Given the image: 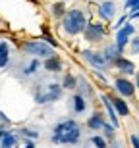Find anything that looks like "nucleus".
<instances>
[{
    "label": "nucleus",
    "instance_id": "12",
    "mask_svg": "<svg viewBox=\"0 0 139 148\" xmlns=\"http://www.w3.org/2000/svg\"><path fill=\"white\" fill-rule=\"evenodd\" d=\"M100 100H102V104H104V108H106V115L110 117V123L114 127H118V125H120V121H118V114H116V110H114V106H112L110 98H108L106 94H102V96H100Z\"/></svg>",
    "mask_w": 139,
    "mask_h": 148
},
{
    "label": "nucleus",
    "instance_id": "17",
    "mask_svg": "<svg viewBox=\"0 0 139 148\" xmlns=\"http://www.w3.org/2000/svg\"><path fill=\"white\" fill-rule=\"evenodd\" d=\"M17 144V135L14 131H6L2 140H0V148H16Z\"/></svg>",
    "mask_w": 139,
    "mask_h": 148
},
{
    "label": "nucleus",
    "instance_id": "16",
    "mask_svg": "<svg viewBox=\"0 0 139 148\" xmlns=\"http://www.w3.org/2000/svg\"><path fill=\"white\" fill-rule=\"evenodd\" d=\"M43 67H45L46 71H50V73H56V71L62 69V62H60L58 56H52V58H46V60L43 62Z\"/></svg>",
    "mask_w": 139,
    "mask_h": 148
},
{
    "label": "nucleus",
    "instance_id": "3",
    "mask_svg": "<svg viewBox=\"0 0 139 148\" xmlns=\"http://www.w3.org/2000/svg\"><path fill=\"white\" fill-rule=\"evenodd\" d=\"M21 48L27 56H33L37 60H46V58L56 56V50L50 44H46L45 40H27V42H23Z\"/></svg>",
    "mask_w": 139,
    "mask_h": 148
},
{
    "label": "nucleus",
    "instance_id": "24",
    "mask_svg": "<svg viewBox=\"0 0 139 148\" xmlns=\"http://www.w3.org/2000/svg\"><path fill=\"white\" fill-rule=\"evenodd\" d=\"M91 144H93L95 148H108V144H106V138H104V137H99V135L91 137Z\"/></svg>",
    "mask_w": 139,
    "mask_h": 148
},
{
    "label": "nucleus",
    "instance_id": "8",
    "mask_svg": "<svg viewBox=\"0 0 139 148\" xmlns=\"http://www.w3.org/2000/svg\"><path fill=\"white\" fill-rule=\"evenodd\" d=\"M83 60L91 64L95 69H106V66H108L102 52H95V50H83Z\"/></svg>",
    "mask_w": 139,
    "mask_h": 148
},
{
    "label": "nucleus",
    "instance_id": "33",
    "mask_svg": "<svg viewBox=\"0 0 139 148\" xmlns=\"http://www.w3.org/2000/svg\"><path fill=\"white\" fill-rule=\"evenodd\" d=\"M135 88H139V71H135Z\"/></svg>",
    "mask_w": 139,
    "mask_h": 148
},
{
    "label": "nucleus",
    "instance_id": "20",
    "mask_svg": "<svg viewBox=\"0 0 139 148\" xmlns=\"http://www.w3.org/2000/svg\"><path fill=\"white\" fill-rule=\"evenodd\" d=\"M39 66H41V62L37 60V58H33V60L29 62V66L23 67V75H25V77L35 75V73H37V69H39Z\"/></svg>",
    "mask_w": 139,
    "mask_h": 148
},
{
    "label": "nucleus",
    "instance_id": "30",
    "mask_svg": "<svg viewBox=\"0 0 139 148\" xmlns=\"http://www.w3.org/2000/svg\"><path fill=\"white\" fill-rule=\"evenodd\" d=\"M126 17H128V16H122V17H120V19H118V23H116V25H114V27H116V29L124 27V23H126Z\"/></svg>",
    "mask_w": 139,
    "mask_h": 148
},
{
    "label": "nucleus",
    "instance_id": "25",
    "mask_svg": "<svg viewBox=\"0 0 139 148\" xmlns=\"http://www.w3.org/2000/svg\"><path fill=\"white\" fill-rule=\"evenodd\" d=\"M21 135L29 140H35V138H39V133L35 131V129H21Z\"/></svg>",
    "mask_w": 139,
    "mask_h": 148
},
{
    "label": "nucleus",
    "instance_id": "9",
    "mask_svg": "<svg viewBox=\"0 0 139 148\" xmlns=\"http://www.w3.org/2000/svg\"><path fill=\"white\" fill-rule=\"evenodd\" d=\"M99 16L104 19V21H112L116 17V2L114 0H104L102 4L99 6Z\"/></svg>",
    "mask_w": 139,
    "mask_h": 148
},
{
    "label": "nucleus",
    "instance_id": "10",
    "mask_svg": "<svg viewBox=\"0 0 139 148\" xmlns=\"http://www.w3.org/2000/svg\"><path fill=\"white\" fill-rule=\"evenodd\" d=\"M108 98H110V102H112V106H114V110H116L118 115H122V117L129 115V106L122 96H108Z\"/></svg>",
    "mask_w": 139,
    "mask_h": 148
},
{
    "label": "nucleus",
    "instance_id": "14",
    "mask_svg": "<svg viewBox=\"0 0 139 148\" xmlns=\"http://www.w3.org/2000/svg\"><path fill=\"white\" fill-rule=\"evenodd\" d=\"M70 102H72V110H73V114H83V112L87 110L85 96H81V94H73Z\"/></svg>",
    "mask_w": 139,
    "mask_h": 148
},
{
    "label": "nucleus",
    "instance_id": "27",
    "mask_svg": "<svg viewBox=\"0 0 139 148\" xmlns=\"http://www.w3.org/2000/svg\"><path fill=\"white\" fill-rule=\"evenodd\" d=\"M139 6V0H126V4H124V10H135V8H137Z\"/></svg>",
    "mask_w": 139,
    "mask_h": 148
},
{
    "label": "nucleus",
    "instance_id": "19",
    "mask_svg": "<svg viewBox=\"0 0 139 148\" xmlns=\"http://www.w3.org/2000/svg\"><path fill=\"white\" fill-rule=\"evenodd\" d=\"M62 88H68V90L77 88V79H75L72 73H66V75H64V81H62Z\"/></svg>",
    "mask_w": 139,
    "mask_h": 148
},
{
    "label": "nucleus",
    "instance_id": "4",
    "mask_svg": "<svg viewBox=\"0 0 139 148\" xmlns=\"http://www.w3.org/2000/svg\"><path fill=\"white\" fill-rule=\"evenodd\" d=\"M62 85L58 83H48V85H39L35 88V100L37 104H48V102H56L62 96Z\"/></svg>",
    "mask_w": 139,
    "mask_h": 148
},
{
    "label": "nucleus",
    "instance_id": "11",
    "mask_svg": "<svg viewBox=\"0 0 139 148\" xmlns=\"http://www.w3.org/2000/svg\"><path fill=\"white\" fill-rule=\"evenodd\" d=\"M114 66H116V69H120L122 73H126V75H133L135 73V66L133 62L128 60V58H124V56H120L116 62H114Z\"/></svg>",
    "mask_w": 139,
    "mask_h": 148
},
{
    "label": "nucleus",
    "instance_id": "29",
    "mask_svg": "<svg viewBox=\"0 0 139 148\" xmlns=\"http://www.w3.org/2000/svg\"><path fill=\"white\" fill-rule=\"evenodd\" d=\"M131 144L133 148H139V135H131Z\"/></svg>",
    "mask_w": 139,
    "mask_h": 148
},
{
    "label": "nucleus",
    "instance_id": "28",
    "mask_svg": "<svg viewBox=\"0 0 139 148\" xmlns=\"http://www.w3.org/2000/svg\"><path fill=\"white\" fill-rule=\"evenodd\" d=\"M43 40H45L46 44H50L52 48H56V40H54V38H52V37H50V35L46 33V31H45V35H43Z\"/></svg>",
    "mask_w": 139,
    "mask_h": 148
},
{
    "label": "nucleus",
    "instance_id": "13",
    "mask_svg": "<svg viewBox=\"0 0 139 148\" xmlns=\"http://www.w3.org/2000/svg\"><path fill=\"white\" fill-rule=\"evenodd\" d=\"M104 123H106V119L100 112H95L89 119H87V127H89L91 131H100V129L104 127Z\"/></svg>",
    "mask_w": 139,
    "mask_h": 148
},
{
    "label": "nucleus",
    "instance_id": "15",
    "mask_svg": "<svg viewBox=\"0 0 139 148\" xmlns=\"http://www.w3.org/2000/svg\"><path fill=\"white\" fill-rule=\"evenodd\" d=\"M102 56H104V60L108 62V64H114V62L122 56V52L118 50L116 44H108V46L104 48V52H102Z\"/></svg>",
    "mask_w": 139,
    "mask_h": 148
},
{
    "label": "nucleus",
    "instance_id": "22",
    "mask_svg": "<svg viewBox=\"0 0 139 148\" xmlns=\"http://www.w3.org/2000/svg\"><path fill=\"white\" fill-rule=\"evenodd\" d=\"M66 4H64V2H56L54 6H52V16L54 17H64L66 16Z\"/></svg>",
    "mask_w": 139,
    "mask_h": 148
},
{
    "label": "nucleus",
    "instance_id": "34",
    "mask_svg": "<svg viewBox=\"0 0 139 148\" xmlns=\"http://www.w3.org/2000/svg\"><path fill=\"white\" fill-rule=\"evenodd\" d=\"M4 133H6V129H4V127H0V140H2V137H4Z\"/></svg>",
    "mask_w": 139,
    "mask_h": 148
},
{
    "label": "nucleus",
    "instance_id": "1",
    "mask_svg": "<svg viewBox=\"0 0 139 148\" xmlns=\"http://www.w3.org/2000/svg\"><path fill=\"white\" fill-rule=\"evenodd\" d=\"M50 140L54 144H77L81 140V125L75 119H64L52 129Z\"/></svg>",
    "mask_w": 139,
    "mask_h": 148
},
{
    "label": "nucleus",
    "instance_id": "21",
    "mask_svg": "<svg viewBox=\"0 0 139 148\" xmlns=\"http://www.w3.org/2000/svg\"><path fill=\"white\" fill-rule=\"evenodd\" d=\"M77 90H79L77 94H81V96H87V94L93 92L91 87H89V83L85 81V79H77Z\"/></svg>",
    "mask_w": 139,
    "mask_h": 148
},
{
    "label": "nucleus",
    "instance_id": "23",
    "mask_svg": "<svg viewBox=\"0 0 139 148\" xmlns=\"http://www.w3.org/2000/svg\"><path fill=\"white\" fill-rule=\"evenodd\" d=\"M102 131H104V138L106 140H114V137H116V127L112 125V123H104Z\"/></svg>",
    "mask_w": 139,
    "mask_h": 148
},
{
    "label": "nucleus",
    "instance_id": "35",
    "mask_svg": "<svg viewBox=\"0 0 139 148\" xmlns=\"http://www.w3.org/2000/svg\"><path fill=\"white\" fill-rule=\"evenodd\" d=\"M110 148H122V146H120L118 143H112V144H110Z\"/></svg>",
    "mask_w": 139,
    "mask_h": 148
},
{
    "label": "nucleus",
    "instance_id": "2",
    "mask_svg": "<svg viewBox=\"0 0 139 148\" xmlns=\"http://www.w3.org/2000/svg\"><path fill=\"white\" fill-rule=\"evenodd\" d=\"M85 27H87V17H85L83 10H79V8L68 10L66 16L62 17V29L70 37H75V35L83 33Z\"/></svg>",
    "mask_w": 139,
    "mask_h": 148
},
{
    "label": "nucleus",
    "instance_id": "18",
    "mask_svg": "<svg viewBox=\"0 0 139 148\" xmlns=\"http://www.w3.org/2000/svg\"><path fill=\"white\" fill-rule=\"evenodd\" d=\"M10 62V44L6 40H0V69L8 66Z\"/></svg>",
    "mask_w": 139,
    "mask_h": 148
},
{
    "label": "nucleus",
    "instance_id": "6",
    "mask_svg": "<svg viewBox=\"0 0 139 148\" xmlns=\"http://www.w3.org/2000/svg\"><path fill=\"white\" fill-rule=\"evenodd\" d=\"M104 25L102 23H87V27L83 31V37L85 40H89V42H100L102 38H104Z\"/></svg>",
    "mask_w": 139,
    "mask_h": 148
},
{
    "label": "nucleus",
    "instance_id": "26",
    "mask_svg": "<svg viewBox=\"0 0 139 148\" xmlns=\"http://www.w3.org/2000/svg\"><path fill=\"white\" fill-rule=\"evenodd\" d=\"M129 50H131L133 54H139V37H133L129 40Z\"/></svg>",
    "mask_w": 139,
    "mask_h": 148
},
{
    "label": "nucleus",
    "instance_id": "31",
    "mask_svg": "<svg viewBox=\"0 0 139 148\" xmlns=\"http://www.w3.org/2000/svg\"><path fill=\"white\" fill-rule=\"evenodd\" d=\"M23 148H35V143L33 140H27V143L23 144Z\"/></svg>",
    "mask_w": 139,
    "mask_h": 148
},
{
    "label": "nucleus",
    "instance_id": "32",
    "mask_svg": "<svg viewBox=\"0 0 139 148\" xmlns=\"http://www.w3.org/2000/svg\"><path fill=\"white\" fill-rule=\"evenodd\" d=\"M129 17H131V19H135V17H139V10L131 12V14H129Z\"/></svg>",
    "mask_w": 139,
    "mask_h": 148
},
{
    "label": "nucleus",
    "instance_id": "7",
    "mask_svg": "<svg viewBox=\"0 0 139 148\" xmlns=\"http://www.w3.org/2000/svg\"><path fill=\"white\" fill-rule=\"evenodd\" d=\"M114 88H116V92L122 96V98H131L135 96V83H131L129 79L126 77H118L116 81H114Z\"/></svg>",
    "mask_w": 139,
    "mask_h": 148
},
{
    "label": "nucleus",
    "instance_id": "5",
    "mask_svg": "<svg viewBox=\"0 0 139 148\" xmlns=\"http://www.w3.org/2000/svg\"><path fill=\"white\" fill-rule=\"evenodd\" d=\"M133 33H135V27L131 25V23H126L124 27H120L116 31V42H114V44L118 46V50H120V52L126 48V44H129V40H131Z\"/></svg>",
    "mask_w": 139,
    "mask_h": 148
}]
</instances>
